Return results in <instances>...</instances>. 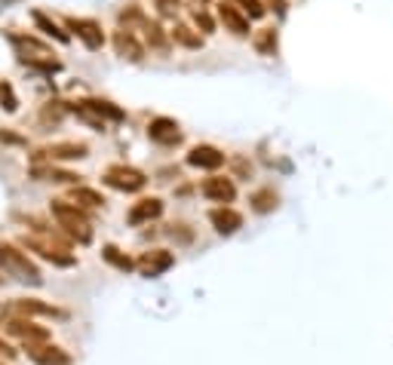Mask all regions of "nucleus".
<instances>
[{"label": "nucleus", "mask_w": 393, "mask_h": 365, "mask_svg": "<svg viewBox=\"0 0 393 365\" xmlns=\"http://www.w3.org/2000/svg\"><path fill=\"white\" fill-rule=\"evenodd\" d=\"M172 37L179 40V44H185V46H200L203 44V37H200V34H191V28H185V25H175Z\"/></svg>", "instance_id": "22"}, {"label": "nucleus", "mask_w": 393, "mask_h": 365, "mask_svg": "<svg viewBox=\"0 0 393 365\" xmlns=\"http://www.w3.org/2000/svg\"><path fill=\"white\" fill-rule=\"evenodd\" d=\"M175 264V258H172V252H163V249H154V252H145L138 258V270H141V276H160L166 274Z\"/></svg>", "instance_id": "6"}, {"label": "nucleus", "mask_w": 393, "mask_h": 365, "mask_svg": "<svg viewBox=\"0 0 393 365\" xmlns=\"http://www.w3.org/2000/svg\"><path fill=\"white\" fill-rule=\"evenodd\" d=\"M15 310L25 313V316H65L62 310L49 307V304H40V301H31V298H22L15 301Z\"/></svg>", "instance_id": "16"}, {"label": "nucleus", "mask_w": 393, "mask_h": 365, "mask_svg": "<svg viewBox=\"0 0 393 365\" xmlns=\"http://www.w3.org/2000/svg\"><path fill=\"white\" fill-rule=\"evenodd\" d=\"M114 46H117V56L129 58V62H138L141 56H145V49L136 37H132V31H117L114 34Z\"/></svg>", "instance_id": "14"}, {"label": "nucleus", "mask_w": 393, "mask_h": 365, "mask_svg": "<svg viewBox=\"0 0 393 365\" xmlns=\"http://www.w3.org/2000/svg\"><path fill=\"white\" fill-rule=\"evenodd\" d=\"M255 49L262 56H273V53H277V31H273V28L258 31L255 34Z\"/></svg>", "instance_id": "17"}, {"label": "nucleus", "mask_w": 393, "mask_h": 365, "mask_svg": "<svg viewBox=\"0 0 393 365\" xmlns=\"http://www.w3.org/2000/svg\"><path fill=\"white\" fill-rule=\"evenodd\" d=\"M0 267L6 270L10 276L15 279H22V283H31V286H40V270L31 264L28 258L19 252V249H13L10 243H0Z\"/></svg>", "instance_id": "2"}, {"label": "nucleus", "mask_w": 393, "mask_h": 365, "mask_svg": "<svg viewBox=\"0 0 393 365\" xmlns=\"http://www.w3.org/2000/svg\"><path fill=\"white\" fill-rule=\"evenodd\" d=\"M154 6L163 15H175V13H179V0H154Z\"/></svg>", "instance_id": "25"}, {"label": "nucleus", "mask_w": 393, "mask_h": 365, "mask_svg": "<svg viewBox=\"0 0 393 365\" xmlns=\"http://www.w3.org/2000/svg\"><path fill=\"white\" fill-rule=\"evenodd\" d=\"M194 22H197V25H200V28H203L206 34L212 31V22H209V15H206V13H200V10H197V13H194Z\"/></svg>", "instance_id": "27"}, {"label": "nucleus", "mask_w": 393, "mask_h": 365, "mask_svg": "<svg viewBox=\"0 0 393 365\" xmlns=\"http://www.w3.org/2000/svg\"><path fill=\"white\" fill-rule=\"evenodd\" d=\"M0 105L6 108V111H15L19 108V101H15V96H13V89H10V83H0Z\"/></svg>", "instance_id": "24"}, {"label": "nucleus", "mask_w": 393, "mask_h": 365, "mask_svg": "<svg viewBox=\"0 0 393 365\" xmlns=\"http://www.w3.org/2000/svg\"><path fill=\"white\" fill-rule=\"evenodd\" d=\"M209 222H212V227H215L219 233L231 236V233H237L240 227H243V215H240V212H233L231 206H221V209H212V212H209Z\"/></svg>", "instance_id": "9"}, {"label": "nucleus", "mask_w": 393, "mask_h": 365, "mask_svg": "<svg viewBox=\"0 0 393 365\" xmlns=\"http://www.w3.org/2000/svg\"><path fill=\"white\" fill-rule=\"evenodd\" d=\"M34 22H37L46 34H49V37H56V40H62V44H68V34H65V31H58V25H56V22H49L44 13H34Z\"/></svg>", "instance_id": "21"}, {"label": "nucleus", "mask_w": 393, "mask_h": 365, "mask_svg": "<svg viewBox=\"0 0 393 365\" xmlns=\"http://www.w3.org/2000/svg\"><path fill=\"white\" fill-rule=\"evenodd\" d=\"M49 154L65 157V160H77V157H86V148H83V144H56V148H49Z\"/></svg>", "instance_id": "18"}, {"label": "nucleus", "mask_w": 393, "mask_h": 365, "mask_svg": "<svg viewBox=\"0 0 393 365\" xmlns=\"http://www.w3.org/2000/svg\"><path fill=\"white\" fill-rule=\"evenodd\" d=\"M22 243L28 245V249H34L40 258L53 261V264H58V267H71V264H74L71 255H65V249H58L56 243H46V240H40V236H25Z\"/></svg>", "instance_id": "4"}, {"label": "nucleus", "mask_w": 393, "mask_h": 365, "mask_svg": "<svg viewBox=\"0 0 393 365\" xmlns=\"http://www.w3.org/2000/svg\"><path fill=\"white\" fill-rule=\"evenodd\" d=\"M0 356H15V350L6 341H0Z\"/></svg>", "instance_id": "28"}, {"label": "nucleus", "mask_w": 393, "mask_h": 365, "mask_svg": "<svg viewBox=\"0 0 393 365\" xmlns=\"http://www.w3.org/2000/svg\"><path fill=\"white\" fill-rule=\"evenodd\" d=\"M102 255H105V261H111L117 270H132V261L127 258V255H120V249H114V245H105Z\"/></svg>", "instance_id": "20"}, {"label": "nucleus", "mask_w": 393, "mask_h": 365, "mask_svg": "<svg viewBox=\"0 0 393 365\" xmlns=\"http://www.w3.org/2000/svg\"><path fill=\"white\" fill-rule=\"evenodd\" d=\"M188 163L194 166V169H209V172H212V169H219V166L224 163V154H221L219 148H209V144H197V148L188 154Z\"/></svg>", "instance_id": "11"}, {"label": "nucleus", "mask_w": 393, "mask_h": 365, "mask_svg": "<svg viewBox=\"0 0 393 365\" xmlns=\"http://www.w3.org/2000/svg\"><path fill=\"white\" fill-rule=\"evenodd\" d=\"M28 356L37 365H71V356L56 344H28Z\"/></svg>", "instance_id": "7"}, {"label": "nucleus", "mask_w": 393, "mask_h": 365, "mask_svg": "<svg viewBox=\"0 0 393 365\" xmlns=\"http://www.w3.org/2000/svg\"><path fill=\"white\" fill-rule=\"evenodd\" d=\"M53 215H56L58 227H65V233L74 236L80 245L93 243V227H89V222L77 212V206H71V203H65V200H53Z\"/></svg>", "instance_id": "1"}, {"label": "nucleus", "mask_w": 393, "mask_h": 365, "mask_svg": "<svg viewBox=\"0 0 393 365\" xmlns=\"http://www.w3.org/2000/svg\"><path fill=\"white\" fill-rule=\"evenodd\" d=\"M240 4L246 6L252 19H258V15H264V6H262V0H240Z\"/></svg>", "instance_id": "26"}, {"label": "nucleus", "mask_w": 393, "mask_h": 365, "mask_svg": "<svg viewBox=\"0 0 393 365\" xmlns=\"http://www.w3.org/2000/svg\"><path fill=\"white\" fill-rule=\"evenodd\" d=\"M148 135H150V141L166 144V148H172V144H179V141H181V129H179V123L169 120V117H157V120H150Z\"/></svg>", "instance_id": "5"}, {"label": "nucleus", "mask_w": 393, "mask_h": 365, "mask_svg": "<svg viewBox=\"0 0 393 365\" xmlns=\"http://www.w3.org/2000/svg\"><path fill=\"white\" fill-rule=\"evenodd\" d=\"M160 212H163V203L160 200H141L132 206L129 212V224H145V222H154V218H160Z\"/></svg>", "instance_id": "15"}, {"label": "nucleus", "mask_w": 393, "mask_h": 365, "mask_svg": "<svg viewBox=\"0 0 393 365\" xmlns=\"http://www.w3.org/2000/svg\"><path fill=\"white\" fill-rule=\"evenodd\" d=\"M219 19L224 25V31L237 34V37H246V34H249V19L233 4H221L219 6Z\"/></svg>", "instance_id": "12"}, {"label": "nucleus", "mask_w": 393, "mask_h": 365, "mask_svg": "<svg viewBox=\"0 0 393 365\" xmlns=\"http://www.w3.org/2000/svg\"><path fill=\"white\" fill-rule=\"evenodd\" d=\"M6 332L22 338L25 344H46V338H49L46 328L34 326V322H25V319H6Z\"/></svg>", "instance_id": "10"}, {"label": "nucleus", "mask_w": 393, "mask_h": 365, "mask_svg": "<svg viewBox=\"0 0 393 365\" xmlns=\"http://www.w3.org/2000/svg\"><path fill=\"white\" fill-rule=\"evenodd\" d=\"M68 25H71L74 31H77V37H80L89 49H98V46L105 44V34H102V28H98L96 22H89V19H71Z\"/></svg>", "instance_id": "13"}, {"label": "nucleus", "mask_w": 393, "mask_h": 365, "mask_svg": "<svg viewBox=\"0 0 393 365\" xmlns=\"http://www.w3.org/2000/svg\"><path fill=\"white\" fill-rule=\"evenodd\" d=\"M252 203H255L258 212H271L273 206H277V193H273V191H262V193H255V197H252Z\"/></svg>", "instance_id": "23"}, {"label": "nucleus", "mask_w": 393, "mask_h": 365, "mask_svg": "<svg viewBox=\"0 0 393 365\" xmlns=\"http://www.w3.org/2000/svg\"><path fill=\"white\" fill-rule=\"evenodd\" d=\"M77 203H86V206H105V197L98 191H89V188H74L71 193Z\"/></svg>", "instance_id": "19"}, {"label": "nucleus", "mask_w": 393, "mask_h": 365, "mask_svg": "<svg viewBox=\"0 0 393 365\" xmlns=\"http://www.w3.org/2000/svg\"><path fill=\"white\" fill-rule=\"evenodd\" d=\"M105 181L111 184V188L127 191V193H136V191L145 188V175H141L138 169H132V166H111L105 172Z\"/></svg>", "instance_id": "3"}, {"label": "nucleus", "mask_w": 393, "mask_h": 365, "mask_svg": "<svg viewBox=\"0 0 393 365\" xmlns=\"http://www.w3.org/2000/svg\"><path fill=\"white\" fill-rule=\"evenodd\" d=\"M200 191H203L206 200H215V203H231L233 197H237V188H233V181H231V178H221V175L206 178V181L200 184Z\"/></svg>", "instance_id": "8"}]
</instances>
